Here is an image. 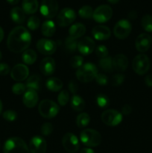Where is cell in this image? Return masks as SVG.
Masks as SVG:
<instances>
[{"label": "cell", "mask_w": 152, "mask_h": 153, "mask_svg": "<svg viewBox=\"0 0 152 153\" xmlns=\"http://www.w3.org/2000/svg\"><path fill=\"white\" fill-rule=\"evenodd\" d=\"M31 42L30 32L23 26H17L12 29L7 37V46L14 53L24 52L28 49Z\"/></svg>", "instance_id": "cell-1"}, {"label": "cell", "mask_w": 152, "mask_h": 153, "mask_svg": "<svg viewBox=\"0 0 152 153\" xmlns=\"http://www.w3.org/2000/svg\"><path fill=\"white\" fill-rule=\"evenodd\" d=\"M4 153H31L25 140L18 137H13L7 140L3 146Z\"/></svg>", "instance_id": "cell-2"}, {"label": "cell", "mask_w": 152, "mask_h": 153, "mask_svg": "<svg viewBox=\"0 0 152 153\" xmlns=\"http://www.w3.org/2000/svg\"><path fill=\"white\" fill-rule=\"evenodd\" d=\"M98 74V68L92 63H86L83 64L76 72V77L80 82L86 83L90 82L95 79Z\"/></svg>", "instance_id": "cell-3"}, {"label": "cell", "mask_w": 152, "mask_h": 153, "mask_svg": "<svg viewBox=\"0 0 152 153\" xmlns=\"http://www.w3.org/2000/svg\"><path fill=\"white\" fill-rule=\"evenodd\" d=\"M60 108L56 102L50 100H43L38 106V111L43 117L52 119L55 117L59 112Z\"/></svg>", "instance_id": "cell-4"}, {"label": "cell", "mask_w": 152, "mask_h": 153, "mask_svg": "<svg viewBox=\"0 0 152 153\" xmlns=\"http://www.w3.org/2000/svg\"><path fill=\"white\" fill-rule=\"evenodd\" d=\"M80 141L88 147H95L101 142V135L96 130L87 128L81 131L80 134Z\"/></svg>", "instance_id": "cell-5"}, {"label": "cell", "mask_w": 152, "mask_h": 153, "mask_svg": "<svg viewBox=\"0 0 152 153\" xmlns=\"http://www.w3.org/2000/svg\"><path fill=\"white\" fill-rule=\"evenodd\" d=\"M150 60L145 54H139L133 60V70L138 75L145 74L150 69Z\"/></svg>", "instance_id": "cell-6"}, {"label": "cell", "mask_w": 152, "mask_h": 153, "mask_svg": "<svg viewBox=\"0 0 152 153\" xmlns=\"http://www.w3.org/2000/svg\"><path fill=\"white\" fill-rule=\"evenodd\" d=\"M58 2L57 0H43L40 4V13L44 17L50 19L58 14Z\"/></svg>", "instance_id": "cell-7"}, {"label": "cell", "mask_w": 152, "mask_h": 153, "mask_svg": "<svg viewBox=\"0 0 152 153\" xmlns=\"http://www.w3.org/2000/svg\"><path fill=\"white\" fill-rule=\"evenodd\" d=\"M113 16V10L107 4H101L94 10L92 18L98 23H104L111 19Z\"/></svg>", "instance_id": "cell-8"}, {"label": "cell", "mask_w": 152, "mask_h": 153, "mask_svg": "<svg viewBox=\"0 0 152 153\" xmlns=\"http://www.w3.org/2000/svg\"><path fill=\"white\" fill-rule=\"evenodd\" d=\"M101 120L109 126H116L122 120V114L116 110L108 109L104 111L101 114Z\"/></svg>", "instance_id": "cell-9"}, {"label": "cell", "mask_w": 152, "mask_h": 153, "mask_svg": "<svg viewBox=\"0 0 152 153\" xmlns=\"http://www.w3.org/2000/svg\"><path fill=\"white\" fill-rule=\"evenodd\" d=\"M132 30V25L128 19H121L116 22L113 28V34L118 39L123 40L130 35Z\"/></svg>", "instance_id": "cell-10"}, {"label": "cell", "mask_w": 152, "mask_h": 153, "mask_svg": "<svg viewBox=\"0 0 152 153\" xmlns=\"http://www.w3.org/2000/svg\"><path fill=\"white\" fill-rule=\"evenodd\" d=\"M76 19V13L73 9L65 7L59 12L57 17V22L61 27H66L71 25Z\"/></svg>", "instance_id": "cell-11"}, {"label": "cell", "mask_w": 152, "mask_h": 153, "mask_svg": "<svg viewBox=\"0 0 152 153\" xmlns=\"http://www.w3.org/2000/svg\"><path fill=\"white\" fill-rule=\"evenodd\" d=\"M62 144L66 152L75 153L80 148L79 140L77 137L72 133H66L62 138Z\"/></svg>", "instance_id": "cell-12"}, {"label": "cell", "mask_w": 152, "mask_h": 153, "mask_svg": "<svg viewBox=\"0 0 152 153\" xmlns=\"http://www.w3.org/2000/svg\"><path fill=\"white\" fill-rule=\"evenodd\" d=\"M37 49L43 55H51L56 52L57 44L52 40L40 39L37 43Z\"/></svg>", "instance_id": "cell-13"}, {"label": "cell", "mask_w": 152, "mask_h": 153, "mask_svg": "<svg viewBox=\"0 0 152 153\" xmlns=\"http://www.w3.org/2000/svg\"><path fill=\"white\" fill-rule=\"evenodd\" d=\"M47 143L46 140L40 136H34L29 142V150L31 153H46Z\"/></svg>", "instance_id": "cell-14"}, {"label": "cell", "mask_w": 152, "mask_h": 153, "mask_svg": "<svg viewBox=\"0 0 152 153\" xmlns=\"http://www.w3.org/2000/svg\"><path fill=\"white\" fill-rule=\"evenodd\" d=\"M29 70L25 64H17L14 66L10 72L11 78L16 82H22L28 77Z\"/></svg>", "instance_id": "cell-15"}, {"label": "cell", "mask_w": 152, "mask_h": 153, "mask_svg": "<svg viewBox=\"0 0 152 153\" xmlns=\"http://www.w3.org/2000/svg\"><path fill=\"white\" fill-rule=\"evenodd\" d=\"M152 39L149 34L142 33L137 37L135 42V46L137 51L139 52H145L150 49L151 46Z\"/></svg>", "instance_id": "cell-16"}, {"label": "cell", "mask_w": 152, "mask_h": 153, "mask_svg": "<svg viewBox=\"0 0 152 153\" xmlns=\"http://www.w3.org/2000/svg\"><path fill=\"white\" fill-rule=\"evenodd\" d=\"M95 46V42L91 37H85L77 43V50L82 55H88L93 52Z\"/></svg>", "instance_id": "cell-17"}, {"label": "cell", "mask_w": 152, "mask_h": 153, "mask_svg": "<svg viewBox=\"0 0 152 153\" xmlns=\"http://www.w3.org/2000/svg\"><path fill=\"white\" fill-rule=\"evenodd\" d=\"M56 68V64L53 58L50 57L43 58L40 64V72L44 76H49L53 74Z\"/></svg>", "instance_id": "cell-18"}, {"label": "cell", "mask_w": 152, "mask_h": 153, "mask_svg": "<svg viewBox=\"0 0 152 153\" xmlns=\"http://www.w3.org/2000/svg\"><path fill=\"white\" fill-rule=\"evenodd\" d=\"M92 34L95 40H105L111 35V31L108 27L99 25L94 27L92 30Z\"/></svg>", "instance_id": "cell-19"}, {"label": "cell", "mask_w": 152, "mask_h": 153, "mask_svg": "<svg viewBox=\"0 0 152 153\" xmlns=\"http://www.w3.org/2000/svg\"><path fill=\"white\" fill-rule=\"evenodd\" d=\"M38 99L39 97L37 91L27 90L26 92L24 94L22 102L25 107L28 108H32L37 104Z\"/></svg>", "instance_id": "cell-20"}, {"label": "cell", "mask_w": 152, "mask_h": 153, "mask_svg": "<svg viewBox=\"0 0 152 153\" xmlns=\"http://www.w3.org/2000/svg\"><path fill=\"white\" fill-rule=\"evenodd\" d=\"M114 70L118 72H125L128 67V58L123 54H118L113 58Z\"/></svg>", "instance_id": "cell-21"}, {"label": "cell", "mask_w": 152, "mask_h": 153, "mask_svg": "<svg viewBox=\"0 0 152 153\" xmlns=\"http://www.w3.org/2000/svg\"><path fill=\"white\" fill-rule=\"evenodd\" d=\"M85 32H86V27L83 24L77 22L70 27V28L69 29V37L76 40V39L84 35Z\"/></svg>", "instance_id": "cell-22"}, {"label": "cell", "mask_w": 152, "mask_h": 153, "mask_svg": "<svg viewBox=\"0 0 152 153\" xmlns=\"http://www.w3.org/2000/svg\"><path fill=\"white\" fill-rule=\"evenodd\" d=\"M10 18L16 24H22L25 20V13L22 8L14 7L10 10Z\"/></svg>", "instance_id": "cell-23"}, {"label": "cell", "mask_w": 152, "mask_h": 153, "mask_svg": "<svg viewBox=\"0 0 152 153\" xmlns=\"http://www.w3.org/2000/svg\"><path fill=\"white\" fill-rule=\"evenodd\" d=\"M22 7L26 14H33L38 10V1L37 0H23L22 3Z\"/></svg>", "instance_id": "cell-24"}, {"label": "cell", "mask_w": 152, "mask_h": 153, "mask_svg": "<svg viewBox=\"0 0 152 153\" xmlns=\"http://www.w3.org/2000/svg\"><path fill=\"white\" fill-rule=\"evenodd\" d=\"M25 86L27 90L35 91H39L41 88V79L38 75H33L27 79Z\"/></svg>", "instance_id": "cell-25"}, {"label": "cell", "mask_w": 152, "mask_h": 153, "mask_svg": "<svg viewBox=\"0 0 152 153\" xmlns=\"http://www.w3.org/2000/svg\"><path fill=\"white\" fill-rule=\"evenodd\" d=\"M55 31H56V26L53 21L46 20L42 24L41 32L45 37H52L55 33Z\"/></svg>", "instance_id": "cell-26"}, {"label": "cell", "mask_w": 152, "mask_h": 153, "mask_svg": "<svg viewBox=\"0 0 152 153\" xmlns=\"http://www.w3.org/2000/svg\"><path fill=\"white\" fill-rule=\"evenodd\" d=\"M70 105H71L72 108L76 111H82L86 106L83 99L76 94L72 97L71 100H70Z\"/></svg>", "instance_id": "cell-27"}, {"label": "cell", "mask_w": 152, "mask_h": 153, "mask_svg": "<svg viewBox=\"0 0 152 153\" xmlns=\"http://www.w3.org/2000/svg\"><path fill=\"white\" fill-rule=\"evenodd\" d=\"M46 88L48 90L50 91H53V92H58V91H61L63 88V82L61 79H58L55 77L49 78L47 81H46Z\"/></svg>", "instance_id": "cell-28"}, {"label": "cell", "mask_w": 152, "mask_h": 153, "mask_svg": "<svg viewBox=\"0 0 152 153\" xmlns=\"http://www.w3.org/2000/svg\"><path fill=\"white\" fill-rule=\"evenodd\" d=\"M37 58V53L33 49H26L24 51L22 55V59L23 62L28 65H32L36 61Z\"/></svg>", "instance_id": "cell-29"}, {"label": "cell", "mask_w": 152, "mask_h": 153, "mask_svg": "<svg viewBox=\"0 0 152 153\" xmlns=\"http://www.w3.org/2000/svg\"><path fill=\"white\" fill-rule=\"evenodd\" d=\"M98 65H99L100 68L104 72L107 73H110L114 70L113 64V58L111 57H106V58H101L98 61Z\"/></svg>", "instance_id": "cell-30"}, {"label": "cell", "mask_w": 152, "mask_h": 153, "mask_svg": "<svg viewBox=\"0 0 152 153\" xmlns=\"http://www.w3.org/2000/svg\"><path fill=\"white\" fill-rule=\"evenodd\" d=\"M90 121V117L86 113H81L76 118V124L79 128H84L87 126Z\"/></svg>", "instance_id": "cell-31"}, {"label": "cell", "mask_w": 152, "mask_h": 153, "mask_svg": "<svg viewBox=\"0 0 152 153\" xmlns=\"http://www.w3.org/2000/svg\"><path fill=\"white\" fill-rule=\"evenodd\" d=\"M65 49L70 54H73L77 49V43L75 39L67 37L65 40Z\"/></svg>", "instance_id": "cell-32"}, {"label": "cell", "mask_w": 152, "mask_h": 153, "mask_svg": "<svg viewBox=\"0 0 152 153\" xmlns=\"http://www.w3.org/2000/svg\"><path fill=\"white\" fill-rule=\"evenodd\" d=\"M143 29L147 32H152V16L149 14L144 15L141 20Z\"/></svg>", "instance_id": "cell-33"}, {"label": "cell", "mask_w": 152, "mask_h": 153, "mask_svg": "<svg viewBox=\"0 0 152 153\" xmlns=\"http://www.w3.org/2000/svg\"><path fill=\"white\" fill-rule=\"evenodd\" d=\"M93 12L92 7L89 5H84L79 9L78 14L83 19H89L92 17Z\"/></svg>", "instance_id": "cell-34"}, {"label": "cell", "mask_w": 152, "mask_h": 153, "mask_svg": "<svg viewBox=\"0 0 152 153\" xmlns=\"http://www.w3.org/2000/svg\"><path fill=\"white\" fill-rule=\"evenodd\" d=\"M97 105L99 108H105L110 105V100L107 97V96L104 94H98L96 97Z\"/></svg>", "instance_id": "cell-35"}, {"label": "cell", "mask_w": 152, "mask_h": 153, "mask_svg": "<svg viewBox=\"0 0 152 153\" xmlns=\"http://www.w3.org/2000/svg\"><path fill=\"white\" fill-rule=\"evenodd\" d=\"M40 19L36 16H31V17H29V19H28V22H27V26L31 31L37 30L40 27Z\"/></svg>", "instance_id": "cell-36"}, {"label": "cell", "mask_w": 152, "mask_h": 153, "mask_svg": "<svg viewBox=\"0 0 152 153\" xmlns=\"http://www.w3.org/2000/svg\"><path fill=\"white\" fill-rule=\"evenodd\" d=\"M58 103L61 106H64L69 101V94L66 90L61 91L59 95L58 96Z\"/></svg>", "instance_id": "cell-37"}, {"label": "cell", "mask_w": 152, "mask_h": 153, "mask_svg": "<svg viewBox=\"0 0 152 153\" xmlns=\"http://www.w3.org/2000/svg\"><path fill=\"white\" fill-rule=\"evenodd\" d=\"M83 58L81 56H79V55H75V56L72 57V58L70 59V66H71L72 68H80L82 65H83Z\"/></svg>", "instance_id": "cell-38"}, {"label": "cell", "mask_w": 152, "mask_h": 153, "mask_svg": "<svg viewBox=\"0 0 152 153\" xmlns=\"http://www.w3.org/2000/svg\"><path fill=\"white\" fill-rule=\"evenodd\" d=\"M53 126L50 123H46L43 124L40 128V132L43 136H49L53 131Z\"/></svg>", "instance_id": "cell-39"}, {"label": "cell", "mask_w": 152, "mask_h": 153, "mask_svg": "<svg viewBox=\"0 0 152 153\" xmlns=\"http://www.w3.org/2000/svg\"><path fill=\"white\" fill-rule=\"evenodd\" d=\"M26 91V86L22 83H16L12 87V91L15 95H21Z\"/></svg>", "instance_id": "cell-40"}, {"label": "cell", "mask_w": 152, "mask_h": 153, "mask_svg": "<svg viewBox=\"0 0 152 153\" xmlns=\"http://www.w3.org/2000/svg\"><path fill=\"white\" fill-rule=\"evenodd\" d=\"M95 54L97 55V56L101 58H106L108 56V49L104 45H99L95 49Z\"/></svg>", "instance_id": "cell-41"}, {"label": "cell", "mask_w": 152, "mask_h": 153, "mask_svg": "<svg viewBox=\"0 0 152 153\" xmlns=\"http://www.w3.org/2000/svg\"><path fill=\"white\" fill-rule=\"evenodd\" d=\"M3 118L5 120L9 121V122H12V121L16 120L17 118V114L16 111L13 110H7L3 113Z\"/></svg>", "instance_id": "cell-42"}, {"label": "cell", "mask_w": 152, "mask_h": 153, "mask_svg": "<svg viewBox=\"0 0 152 153\" xmlns=\"http://www.w3.org/2000/svg\"><path fill=\"white\" fill-rule=\"evenodd\" d=\"M125 81V76L122 74H116L112 77L111 84L113 86H119Z\"/></svg>", "instance_id": "cell-43"}, {"label": "cell", "mask_w": 152, "mask_h": 153, "mask_svg": "<svg viewBox=\"0 0 152 153\" xmlns=\"http://www.w3.org/2000/svg\"><path fill=\"white\" fill-rule=\"evenodd\" d=\"M95 81L100 85H106L108 84V78L103 73H98L95 76Z\"/></svg>", "instance_id": "cell-44"}, {"label": "cell", "mask_w": 152, "mask_h": 153, "mask_svg": "<svg viewBox=\"0 0 152 153\" xmlns=\"http://www.w3.org/2000/svg\"><path fill=\"white\" fill-rule=\"evenodd\" d=\"M10 73V67L5 63L0 64V75L1 76H6Z\"/></svg>", "instance_id": "cell-45"}, {"label": "cell", "mask_w": 152, "mask_h": 153, "mask_svg": "<svg viewBox=\"0 0 152 153\" xmlns=\"http://www.w3.org/2000/svg\"><path fill=\"white\" fill-rule=\"evenodd\" d=\"M68 88L70 92L75 95L76 94V92L77 91V90H78V85L74 80H71L69 82V83Z\"/></svg>", "instance_id": "cell-46"}, {"label": "cell", "mask_w": 152, "mask_h": 153, "mask_svg": "<svg viewBox=\"0 0 152 153\" xmlns=\"http://www.w3.org/2000/svg\"><path fill=\"white\" fill-rule=\"evenodd\" d=\"M132 112V108L129 105H125L122 108V114L124 115H128Z\"/></svg>", "instance_id": "cell-47"}, {"label": "cell", "mask_w": 152, "mask_h": 153, "mask_svg": "<svg viewBox=\"0 0 152 153\" xmlns=\"http://www.w3.org/2000/svg\"><path fill=\"white\" fill-rule=\"evenodd\" d=\"M145 82L146 85H148V87H152V74L148 75L145 78Z\"/></svg>", "instance_id": "cell-48"}, {"label": "cell", "mask_w": 152, "mask_h": 153, "mask_svg": "<svg viewBox=\"0 0 152 153\" xmlns=\"http://www.w3.org/2000/svg\"><path fill=\"white\" fill-rule=\"evenodd\" d=\"M80 153H95L93 149H92L91 148H83L82 149V150L80 151Z\"/></svg>", "instance_id": "cell-49"}, {"label": "cell", "mask_w": 152, "mask_h": 153, "mask_svg": "<svg viewBox=\"0 0 152 153\" xmlns=\"http://www.w3.org/2000/svg\"><path fill=\"white\" fill-rule=\"evenodd\" d=\"M137 14L135 11L130 12L129 14H128V16H129L130 19H136V18H137Z\"/></svg>", "instance_id": "cell-50"}, {"label": "cell", "mask_w": 152, "mask_h": 153, "mask_svg": "<svg viewBox=\"0 0 152 153\" xmlns=\"http://www.w3.org/2000/svg\"><path fill=\"white\" fill-rule=\"evenodd\" d=\"M3 38H4V31H3L2 28L0 27V43L2 41Z\"/></svg>", "instance_id": "cell-51"}, {"label": "cell", "mask_w": 152, "mask_h": 153, "mask_svg": "<svg viewBox=\"0 0 152 153\" xmlns=\"http://www.w3.org/2000/svg\"><path fill=\"white\" fill-rule=\"evenodd\" d=\"M7 2L10 4H16L19 1V0H7Z\"/></svg>", "instance_id": "cell-52"}, {"label": "cell", "mask_w": 152, "mask_h": 153, "mask_svg": "<svg viewBox=\"0 0 152 153\" xmlns=\"http://www.w3.org/2000/svg\"><path fill=\"white\" fill-rule=\"evenodd\" d=\"M107 1L110 3H111V4H116V3L119 2L120 0H107Z\"/></svg>", "instance_id": "cell-53"}, {"label": "cell", "mask_w": 152, "mask_h": 153, "mask_svg": "<svg viewBox=\"0 0 152 153\" xmlns=\"http://www.w3.org/2000/svg\"><path fill=\"white\" fill-rule=\"evenodd\" d=\"M2 111V102H1V100H0V114Z\"/></svg>", "instance_id": "cell-54"}, {"label": "cell", "mask_w": 152, "mask_h": 153, "mask_svg": "<svg viewBox=\"0 0 152 153\" xmlns=\"http://www.w3.org/2000/svg\"><path fill=\"white\" fill-rule=\"evenodd\" d=\"M1 58H2V55H1V51H0V61H1Z\"/></svg>", "instance_id": "cell-55"}, {"label": "cell", "mask_w": 152, "mask_h": 153, "mask_svg": "<svg viewBox=\"0 0 152 153\" xmlns=\"http://www.w3.org/2000/svg\"><path fill=\"white\" fill-rule=\"evenodd\" d=\"M0 146H1V144H0Z\"/></svg>", "instance_id": "cell-56"}]
</instances>
